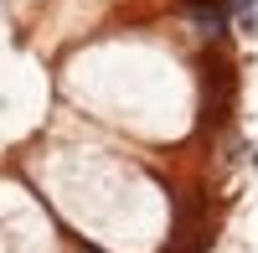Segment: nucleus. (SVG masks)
Segmentation results:
<instances>
[{"label":"nucleus","instance_id":"nucleus-1","mask_svg":"<svg viewBox=\"0 0 258 253\" xmlns=\"http://www.w3.org/2000/svg\"><path fill=\"white\" fill-rule=\"evenodd\" d=\"M202 73V114H197V130L212 135V130H227V114H232V68L222 57H202L197 62Z\"/></svg>","mask_w":258,"mask_h":253},{"label":"nucleus","instance_id":"nucleus-2","mask_svg":"<svg viewBox=\"0 0 258 253\" xmlns=\"http://www.w3.org/2000/svg\"><path fill=\"white\" fill-rule=\"evenodd\" d=\"M253 6H258V0H232V11H238V16H243V11H253Z\"/></svg>","mask_w":258,"mask_h":253},{"label":"nucleus","instance_id":"nucleus-3","mask_svg":"<svg viewBox=\"0 0 258 253\" xmlns=\"http://www.w3.org/2000/svg\"><path fill=\"white\" fill-rule=\"evenodd\" d=\"M253 171H258V150H253Z\"/></svg>","mask_w":258,"mask_h":253}]
</instances>
